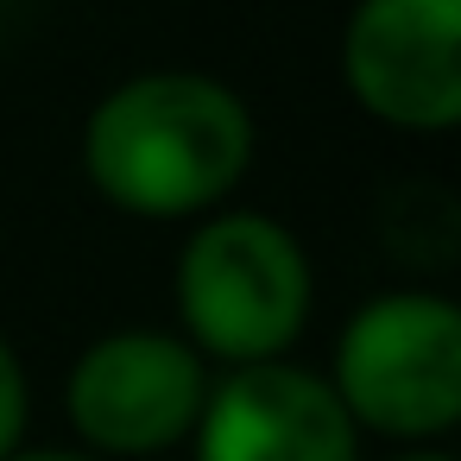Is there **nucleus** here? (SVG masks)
Returning <instances> with one entry per match:
<instances>
[{
	"mask_svg": "<svg viewBox=\"0 0 461 461\" xmlns=\"http://www.w3.org/2000/svg\"><path fill=\"white\" fill-rule=\"evenodd\" d=\"M70 423L102 455H158L203 417V354L158 329H121L83 348L70 366Z\"/></svg>",
	"mask_w": 461,
	"mask_h": 461,
	"instance_id": "4",
	"label": "nucleus"
},
{
	"mask_svg": "<svg viewBox=\"0 0 461 461\" xmlns=\"http://www.w3.org/2000/svg\"><path fill=\"white\" fill-rule=\"evenodd\" d=\"M335 398L354 429L442 436L461 417V310L436 291H385L341 329Z\"/></svg>",
	"mask_w": 461,
	"mask_h": 461,
	"instance_id": "3",
	"label": "nucleus"
},
{
	"mask_svg": "<svg viewBox=\"0 0 461 461\" xmlns=\"http://www.w3.org/2000/svg\"><path fill=\"white\" fill-rule=\"evenodd\" d=\"M341 83L398 133H448L461 121V0H360Z\"/></svg>",
	"mask_w": 461,
	"mask_h": 461,
	"instance_id": "5",
	"label": "nucleus"
},
{
	"mask_svg": "<svg viewBox=\"0 0 461 461\" xmlns=\"http://www.w3.org/2000/svg\"><path fill=\"white\" fill-rule=\"evenodd\" d=\"M253 165L247 102L196 70H152L95 102L83 127V171L121 209L177 221L215 209Z\"/></svg>",
	"mask_w": 461,
	"mask_h": 461,
	"instance_id": "1",
	"label": "nucleus"
},
{
	"mask_svg": "<svg viewBox=\"0 0 461 461\" xmlns=\"http://www.w3.org/2000/svg\"><path fill=\"white\" fill-rule=\"evenodd\" d=\"M398 461H455V455H442V448H423V455H398Z\"/></svg>",
	"mask_w": 461,
	"mask_h": 461,
	"instance_id": "9",
	"label": "nucleus"
},
{
	"mask_svg": "<svg viewBox=\"0 0 461 461\" xmlns=\"http://www.w3.org/2000/svg\"><path fill=\"white\" fill-rule=\"evenodd\" d=\"M196 461H360V429L322 373L253 360L203 398Z\"/></svg>",
	"mask_w": 461,
	"mask_h": 461,
	"instance_id": "6",
	"label": "nucleus"
},
{
	"mask_svg": "<svg viewBox=\"0 0 461 461\" xmlns=\"http://www.w3.org/2000/svg\"><path fill=\"white\" fill-rule=\"evenodd\" d=\"M310 259L272 215H209L177 259V310L196 354L278 360L310 322Z\"/></svg>",
	"mask_w": 461,
	"mask_h": 461,
	"instance_id": "2",
	"label": "nucleus"
},
{
	"mask_svg": "<svg viewBox=\"0 0 461 461\" xmlns=\"http://www.w3.org/2000/svg\"><path fill=\"white\" fill-rule=\"evenodd\" d=\"M7 461H95V455H77V448H32V455H7Z\"/></svg>",
	"mask_w": 461,
	"mask_h": 461,
	"instance_id": "8",
	"label": "nucleus"
},
{
	"mask_svg": "<svg viewBox=\"0 0 461 461\" xmlns=\"http://www.w3.org/2000/svg\"><path fill=\"white\" fill-rule=\"evenodd\" d=\"M26 436V373H20V354L0 341V461H7Z\"/></svg>",
	"mask_w": 461,
	"mask_h": 461,
	"instance_id": "7",
	"label": "nucleus"
}]
</instances>
